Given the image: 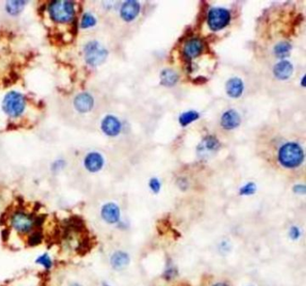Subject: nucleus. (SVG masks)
<instances>
[{
    "instance_id": "nucleus-1",
    "label": "nucleus",
    "mask_w": 306,
    "mask_h": 286,
    "mask_svg": "<svg viewBox=\"0 0 306 286\" xmlns=\"http://www.w3.org/2000/svg\"><path fill=\"white\" fill-rule=\"evenodd\" d=\"M278 159L284 167L288 168L297 167L304 160V151L297 143L288 142L281 147Z\"/></svg>"
},
{
    "instance_id": "nucleus-2",
    "label": "nucleus",
    "mask_w": 306,
    "mask_h": 286,
    "mask_svg": "<svg viewBox=\"0 0 306 286\" xmlns=\"http://www.w3.org/2000/svg\"><path fill=\"white\" fill-rule=\"evenodd\" d=\"M49 13L52 20L64 24L72 21L75 16V5L71 1L56 0L51 3Z\"/></svg>"
},
{
    "instance_id": "nucleus-3",
    "label": "nucleus",
    "mask_w": 306,
    "mask_h": 286,
    "mask_svg": "<svg viewBox=\"0 0 306 286\" xmlns=\"http://www.w3.org/2000/svg\"><path fill=\"white\" fill-rule=\"evenodd\" d=\"M26 98L23 95L16 91H10L5 95L2 108L5 114L10 117H19L26 109Z\"/></svg>"
},
{
    "instance_id": "nucleus-4",
    "label": "nucleus",
    "mask_w": 306,
    "mask_h": 286,
    "mask_svg": "<svg viewBox=\"0 0 306 286\" xmlns=\"http://www.w3.org/2000/svg\"><path fill=\"white\" fill-rule=\"evenodd\" d=\"M83 52L85 62L93 67H96L104 63L108 56V51L96 41H91L86 43Z\"/></svg>"
},
{
    "instance_id": "nucleus-5",
    "label": "nucleus",
    "mask_w": 306,
    "mask_h": 286,
    "mask_svg": "<svg viewBox=\"0 0 306 286\" xmlns=\"http://www.w3.org/2000/svg\"><path fill=\"white\" fill-rule=\"evenodd\" d=\"M10 223L16 231L26 234L32 230L33 227L36 225V220L26 213L16 212L12 215Z\"/></svg>"
},
{
    "instance_id": "nucleus-6",
    "label": "nucleus",
    "mask_w": 306,
    "mask_h": 286,
    "mask_svg": "<svg viewBox=\"0 0 306 286\" xmlns=\"http://www.w3.org/2000/svg\"><path fill=\"white\" fill-rule=\"evenodd\" d=\"M230 19V13L224 8L215 7L208 13V26L213 31H219L227 26Z\"/></svg>"
},
{
    "instance_id": "nucleus-7",
    "label": "nucleus",
    "mask_w": 306,
    "mask_h": 286,
    "mask_svg": "<svg viewBox=\"0 0 306 286\" xmlns=\"http://www.w3.org/2000/svg\"><path fill=\"white\" fill-rule=\"evenodd\" d=\"M220 144L218 140L213 136H208L203 139L201 142L197 146V154L201 158L211 157L218 151Z\"/></svg>"
},
{
    "instance_id": "nucleus-8",
    "label": "nucleus",
    "mask_w": 306,
    "mask_h": 286,
    "mask_svg": "<svg viewBox=\"0 0 306 286\" xmlns=\"http://www.w3.org/2000/svg\"><path fill=\"white\" fill-rule=\"evenodd\" d=\"M140 11V5L139 2L130 0L125 2L120 9V16L125 21L130 22L134 20Z\"/></svg>"
},
{
    "instance_id": "nucleus-9",
    "label": "nucleus",
    "mask_w": 306,
    "mask_h": 286,
    "mask_svg": "<svg viewBox=\"0 0 306 286\" xmlns=\"http://www.w3.org/2000/svg\"><path fill=\"white\" fill-rule=\"evenodd\" d=\"M94 98L88 93H81L76 96L74 100L75 108L79 113L85 114L88 113L94 107Z\"/></svg>"
},
{
    "instance_id": "nucleus-10",
    "label": "nucleus",
    "mask_w": 306,
    "mask_h": 286,
    "mask_svg": "<svg viewBox=\"0 0 306 286\" xmlns=\"http://www.w3.org/2000/svg\"><path fill=\"white\" fill-rule=\"evenodd\" d=\"M102 130L106 135L117 136L121 130V124L115 116L107 115L102 122Z\"/></svg>"
},
{
    "instance_id": "nucleus-11",
    "label": "nucleus",
    "mask_w": 306,
    "mask_h": 286,
    "mask_svg": "<svg viewBox=\"0 0 306 286\" xmlns=\"http://www.w3.org/2000/svg\"><path fill=\"white\" fill-rule=\"evenodd\" d=\"M104 158L98 152H91L84 158V167L89 172H98L104 167Z\"/></svg>"
},
{
    "instance_id": "nucleus-12",
    "label": "nucleus",
    "mask_w": 306,
    "mask_h": 286,
    "mask_svg": "<svg viewBox=\"0 0 306 286\" xmlns=\"http://www.w3.org/2000/svg\"><path fill=\"white\" fill-rule=\"evenodd\" d=\"M101 215L107 223L114 224L119 222L120 212L117 204L108 203L103 206L102 211H101Z\"/></svg>"
},
{
    "instance_id": "nucleus-13",
    "label": "nucleus",
    "mask_w": 306,
    "mask_h": 286,
    "mask_svg": "<svg viewBox=\"0 0 306 286\" xmlns=\"http://www.w3.org/2000/svg\"><path fill=\"white\" fill-rule=\"evenodd\" d=\"M202 51V42L199 39H192L186 42L183 49V53H184V56L187 59L192 60L199 56Z\"/></svg>"
},
{
    "instance_id": "nucleus-14",
    "label": "nucleus",
    "mask_w": 306,
    "mask_h": 286,
    "mask_svg": "<svg viewBox=\"0 0 306 286\" xmlns=\"http://www.w3.org/2000/svg\"><path fill=\"white\" fill-rule=\"evenodd\" d=\"M241 124V117L238 113L234 110H229L225 112L221 119V125L225 130H232L238 127Z\"/></svg>"
},
{
    "instance_id": "nucleus-15",
    "label": "nucleus",
    "mask_w": 306,
    "mask_h": 286,
    "mask_svg": "<svg viewBox=\"0 0 306 286\" xmlns=\"http://www.w3.org/2000/svg\"><path fill=\"white\" fill-rule=\"evenodd\" d=\"M273 71L276 78H279L281 80H285L290 78L293 73V65L287 61H282L276 64Z\"/></svg>"
},
{
    "instance_id": "nucleus-16",
    "label": "nucleus",
    "mask_w": 306,
    "mask_h": 286,
    "mask_svg": "<svg viewBox=\"0 0 306 286\" xmlns=\"http://www.w3.org/2000/svg\"><path fill=\"white\" fill-rule=\"evenodd\" d=\"M244 91V83L238 78H233L229 79L226 83V92L229 96L233 98H237L241 96Z\"/></svg>"
},
{
    "instance_id": "nucleus-17",
    "label": "nucleus",
    "mask_w": 306,
    "mask_h": 286,
    "mask_svg": "<svg viewBox=\"0 0 306 286\" xmlns=\"http://www.w3.org/2000/svg\"><path fill=\"white\" fill-rule=\"evenodd\" d=\"M130 262V257L127 253L122 252V251H118L115 252L113 255L111 257V264L112 265V267L117 270L123 269L126 267Z\"/></svg>"
},
{
    "instance_id": "nucleus-18",
    "label": "nucleus",
    "mask_w": 306,
    "mask_h": 286,
    "mask_svg": "<svg viewBox=\"0 0 306 286\" xmlns=\"http://www.w3.org/2000/svg\"><path fill=\"white\" fill-rule=\"evenodd\" d=\"M179 75L172 69H165L161 73V83L166 87H172L178 82Z\"/></svg>"
},
{
    "instance_id": "nucleus-19",
    "label": "nucleus",
    "mask_w": 306,
    "mask_h": 286,
    "mask_svg": "<svg viewBox=\"0 0 306 286\" xmlns=\"http://www.w3.org/2000/svg\"><path fill=\"white\" fill-rule=\"evenodd\" d=\"M26 1H8L5 5V9L12 16H17L24 10L26 6Z\"/></svg>"
},
{
    "instance_id": "nucleus-20",
    "label": "nucleus",
    "mask_w": 306,
    "mask_h": 286,
    "mask_svg": "<svg viewBox=\"0 0 306 286\" xmlns=\"http://www.w3.org/2000/svg\"><path fill=\"white\" fill-rule=\"evenodd\" d=\"M291 49H292V46L289 42H281L276 45L274 52L278 57L285 58L288 56V54L290 53Z\"/></svg>"
},
{
    "instance_id": "nucleus-21",
    "label": "nucleus",
    "mask_w": 306,
    "mask_h": 286,
    "mask_svg": "<svg viewBox=\"0 0 306 286\" xmlns=\"http://www.w3.org/2000/svg\"><path fill=\"white\" fill-rule=\"evenodd\" d=\"M198 117H199V115L197 114L196 111H189V112L182 114L180 116L179 121H180V124L182 126H187L188 125H190L192 122L196 121Z\"/></svg>"
},
{
    "instance_id": "nucleus-22",
    "label": "nucleus",
    "mask_w": 306,
    "mask_h": 286,
    "mask_svg": "<svg viewBox=\"0 0 306 286\" xmlns=\"http://www.w3.org/2000/svg\"><path fill=\"white\" fill-rule=\"evenodd\" d=\"M96 25V19L93 15L86 13L83 15L81 20V27L82 28H90Z\"/></svg>"
},
{
    "instance_id": "nucleus-23",
    "label": "nucleus",
    "mask_w": 306,
    "mask_h": 286,
    "mask_svg": "<svg viewBox=\"0 0 306 286\" xmlns=\"http://www.w3.org/2000/svg\"><path fill=\"white\" fill-rule=\"evenodd\" d=\"M36 264L42 265L44 268L46 269H50L52 268V257L49 255L48 253H44L42 255H40L38 258H37Z\"/></svg>"
},
{
    "instance_id": "nucleus-24",
    "label": "nucleus",
    "mask_w": 306,
    "mask_h": 286,
    "mask_svg": "<svg viewBox=\"0 0 306 286\" xmlns=\"http://www.w3.org/2000/svg\"><path fill=\"white\" fill-rule=\"evenodd\" d=\"M256 191V186H255L253 183H249L247 185H245L244 188L241 189V194H244V195H250V194H252L254 193Z\"/></svg>"
},
{
    "instance_id": "nucleus-25",
    "label": "nucleus",
    "mask_w": 306,
    "mask_h": 286,
    "mask_svg": "<svg viewBox=\"0 0 306 286\" xmlns=\"http://www.w3.org/2000/svg\"><path fill=\"white\" fill-rule=\"evenodd\" d=\"M42 236L40 232H34L29 237V245L31 247H34L40 244L42 241Z\"/></svg>"
},
{
    "instance_id": "nucleus-26",
    "label": "nucleus",
    "mask_w": 306,
    "mask_h": 286,
    "mask_svg": "<svg viewBox=\"0 0 306 286\" xmlns=\"http://www.w3.org/2000/svg\"><path fill=\"white\" fill-rule=\"evenodd\" d=\"M149 186H150L151 189L155 192H159L160 188H161L160 182H159V180L157 178H152L150 180V183H149Z\"/></svg>"
},
{
    "instance_id": "nucleus-27",
    "label": "nucleus",
    "mask_w": 306,
    "mask_h": 286,
    "mask_svg": "<svg viewBox=\"0 0 306 286\" xmlns=\"http://www.w3.org/2000/svg\"><path fill=\"white\" fill-rule=\"evenodd\" d=\"M299 235H300V232H299V229L296 228V227H294V228H292L290 230V236L291 238H293V239H297L298 237H299Z\"/></svg>"
},
{
    "instance_id": "nucleus-28",
    "label": "nucleus",
    "mask_w": 306,
    "mask_h": 286,
    "mask_svg": "<svg viewBox=\"0 0 306 286\" xmlns=\"http://www.w3.org/2000/svg\"><path fill=\"white\" fill-rule=\"evenodd\" d=\"M295 192H297V193H305L306 192V188H305V186H302V185H299V186H296L295 187Z\"/></svg>"
},
{
    "instance_id": "nucleus-29",
    "label": "nucleus",
    "mask_w": 306,
    "mask_h": 286,
    "mask_svg": "<svg viewBox=\"0 0 306 286\" xmlns=\"http://www.w3.org/2000/svg\"><path fill=\"white\" fill-rule=\"evenodd\" d=\"M193 82L195 84H204L207 82V78H203V77H198L193 80Z\"/></svg>"
},
{
    "instance_id": "nucleus-30",
    "label": "nucleus",
    "mask_w": 306,
    "mask_h": 286,
    "mask_svg": "<svg viewBox=\"0 0 306 286\" xmlns=\"http://www.w3.org/2000/svg\"><path fill=\"white\" fill-rule=\"evenodd\" d=\"M227 286L225 284H223V283H218L217 285H215V286Z\"/></svg>"
},
{
    "instance_id": "nucleus-31",
    "label": "nucleus",
    "mask_w": 306,
    "mask_h": 286,
    "mask_svg": "<svg viewBox=\"0 0 306 286\" xmlns=\"http://www.w3.org/2000/svg\"><path fill=\"white\" fill-rule=\"evenodd\" d=\"M69 286H81L80 285H78V284H73V285H70Z\"/></svg>"
}]
</instances>
